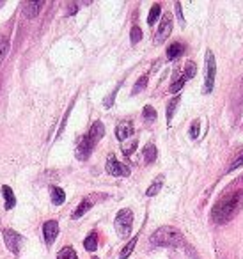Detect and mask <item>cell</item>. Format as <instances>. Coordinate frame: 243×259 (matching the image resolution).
I'll return each mask as SVG.
<instances>
[{"label": "cell", "mask_w": 243, "mask_h": 259, "mask_svg": "<svg viewBox=\"0 0 243 259\" xmlns=\"http://www.w3.org/2000/svg\"><path fill=\"white\" fill-rule=\"evenodd\" d=\"M2 236H4L5 247H7L13 254H20V249H21V236L13 229H4L2 231Z\"/></svg>", "instance_id": "ba28073f"}, {"label": "cell", "mask_w": 243, "mask_h": 259, "mask_svg": "<svg viewBox=\"0 0 243 259\" xmlns=\"http://www.w3.org/2000/svg\"><path fill=\"white\" fill-rule=\"evenodd\" d=\"M44 5V2H25L23 4V15L27 18H36L39 15V9Z\"/></svg>", "instance_id": "7c38bea8"}, {"label": "cell", "mask_w": 243, "mask_h": 259, "mask_svg": "<svg viewBox=\"0 0 243 259\" xmlns=\"http://www.w3.org/2000/svg\"><path fill=\"white\" fill-rule=\"evenodd\" d=\"M199 128H201L199 121H194V122H192V128H190V137H192V139H197V137H199V132H201Z\"/></svg>", "instance_id": "4dcf8cb0"}, {"label": "cell", "mask_w": 243, "mask_h": 259, "mask_svg": "<svg viewBox=\"0 0 243 259\" xmlns=\"http://www.w3.org/2000/svg\"><path fill=\"white\" fill-rule=\"evenodd\" d=\"M50 197H52V202L55 206H61L66 200V194H64L62 188H59V186H52L50 188Z\"/></svg>", "instance_id": "5bb4252c"}, {"label": "cell", "mask_w": 243, "mask_h": 259, "mask_svg": "<svg viewBox=\"0 0 243 259\" xmlns=\"http://www.w3.org/2000/svg\"><path fill=\"white\" fill-rule=\"evenodd\" d=\"M142 40V30H141V27H131V32H130V41L133 44H137L139 41Z\"/></svg>", "instance_id": "83f0119b"}, {"label": "cell", "mask_w": 243, "mask_h": 259, "mask_svg": "<svg viewBox=\"0 0 243 259\" xmlns=\"http://www.w3.org/2000/svg\"><path fill=\"white\" fill-rule=\"evenodd\" d=\"M0 7H4V2H0Z\"/></svg>", "instance_id": "8d00e7d4"}, {"label": "cell", "mask_w": 243, "mask_h": 259, "mask_svg": "<svg viewBox=\"0 0 243 259\" xmlns=\"http://www.w3.org/2000/svg\"><path fill=\"white\" fill-rule=\"evenodd\" d=\"M94 146H96V140H94L91 135H83L82 140L78 142L77 146V158L78 160H87L89 157H91V153H93Z\"/></svg>", "instance_id": "8992f818"}, {"label": "cell", "mask_w": 243, "mask_h": 259, "mask_svg": "<svg viewBox=\"0 0 243 259\" xmlns=\"http://www.w3.org/2000/svg\"><path fill=\"white\" fill-rule=\"evenodd\" d=\"M57 235H59V224H57V222H55V220H48V222H44V225H43L44 243L50 247V245L55 241Z\"/></svg>", "instance_id": "9c48e42d"}, {"label": "cell", "mask_w": 243, "mask_h": 259, "mask_svg": "<svg viewBox=\"0 0 243 259\" xmlns=\"http://www.w3.org/2000/svg\"><path fill=\"white\" fill-rule=\"evenodd\" d=\"M240 89H242V100H243V80H242V83H240Z\"/></svg>", "instance_id": "d590c367"}, {"label": "cell", "mask_w": 243, "mask_h": 259, "mask_svg": "<svg viewBox=\"0 0 243 259\" xmlns=\"http://www.w3.org/2000/svg\"><path fill=\"white\" fill-rule=\"evenodd\" d=\"M146 85H147V75H142L141 79L137 80L135 87H133L131 94H139V93H141V91H144V89H146Z\"/></svg>", "instance_id": "4316f807"}, {"label": "cell", "mask_w": 243, "mask_h": 259, "mask_svg": "<svg viewBox=\"0 0 243 259\" xmlns=\"http://www.w3.org/2000/svg\"><path fill=\"white\" fill-rule=\"evenodd\" d=\"M7 54H9V36L0 34V62H4Z\"/></svg>", "instance_id": "ac0fdd59"}, {"label": "cell", "mask_w": 243, "mask_h": 259, "mask_svg": "<svg viewBox=\"0 0 243 259\" xmlns=\"http://www.w3.org/2000/svg\"><path fill=\"white\" fill-rule=\"evenodd\" d=\"M243 206V190L229 192L220 197L211 208V220L215 224H227L238 215Z\"/></svg>", "instance_id": "6da1fadb"}, {"label": "cell", "mask_w": 243, "mask_h": 259, "mask_svg": "<svg viewBox=\"0 0 243 259\" xmlns=\"http://www.w3.org/2000/svg\"><path fill=\"white\" fill-rule=\"evenodd\" d=\"M176 13H178V18H180V23L185 25V18H183V11H181V4L176 2Z\"/></svg>", "instance_id": "d6a6232c"}, {"label": "cell", "mask_w": 243, "mask_h": 259, "mask_svg": "<svg viewBox=\"0 0 243 259\" xmlns=\"http://www.w3.org/2000/svg\"><path fill=\"white\" fill-rule=\"evenodd\" d=\"M114 225H116L117 235L121 236V238H126L131 233V225H133V213H131V210L119 211L116 220H114Z\"/></svg>", "instance_id": "3957f363"}, {"label": "cell", "mask_w": 243, "mask_h": 259, "mask_svg": "<svg viewBox=\"0 0 243 259\" xmlns=\"http://www.w3.org/2000/svg\"><path fill=\"white\" fill-rule=\"evenodd\" d=\"M93 259H98V258H93Z\"/></svg>", "instance_id": "74e56055"}, {"label": "cell", "mask_w": 243, "mask_h": 259, "mask_svg": "<svg viewBox=\"0 0 243 259\" xmlns=\"http://www.w3.org/2000/svg\"><path fill=\"white\" fill-rule=\"evenodd\" d=\"M180 96H174V98L170 100L169 105H167V122L172 121V116H174L176 108H178V105H180Z\"/></svg>", "instance_id": "7402d4cb"}, {"label": "cell", "mask_w": 243, "mask_h": 259, "mask_svg": "<svg viewBox=\"0 0 243 259\" xmlns=\"http://www.w3.org/2000/svg\"><path fill=\"white\" fill-rule=\"evenodd\" d=\"M105 169H107V172L110 174V176H130V167L121 163L114 155L108 157L107 167H105Z\"/></svg>", "instance_id": "52a82bcc"}, {"label": "cell", "mask_w": 243, "mask_h": 259, "mask_svg": "<svg viewBox=\"0 0 243 259\" xmlns=\"http://www.w3.org/2000/svg\"><path fill=\"white\" fill-rule=\"evenodd\" d=\"M2 196L5 199V210H13L16 206V197H15V192L11 190V186L7 185L2 186Z\"/></svg>", "instance_id": "4fadbf2b"}, {"label": "cell", "mask_w": 243, "mask_h": 259, "mask_svg": "<svg viewBox=\"0 0 243 259\" xmlns=\"http://www.w3.org/2000/svg\"><path fill=\"white\" fill-rule=\"evenodd\" d=\"M94 197L91 196V197H85V199L82 200V202H80V206H78L77 210H75V213L71 217H73V219H80V217H83L85 215V213H87L89 210H91V208H93L94 206Z\"/></svg>", "instance_id": "8fae6325"}, {"label": "cell", "mask_w": 243, "mask_h": 259, "mask_svg": "<svg viewBox=\"0 0 243 259\" xmlns=\"http://www.w3.org/2000/svg\"><path fill=\"white\" fill-rule=\"evenodd\" d=\"M131 133H133V124H131V121H122L117 124L116 137L119 139V140H126Z\"/></svg>", "instance_id": "30bf717a"}, {"label": "cell", "mask_w": 243, "mask_h": 259, "mask_svg": "<svg viewBox=\"0 0 243 259\" xmlns=\"http://www.w3.org/2000/svg\"><path fill=\"white\" fill-rule=\"evenodd\" d=\"M156 155H158V151H156L155 144H147V146L144 147V151H142V157H144V161H146V163H153V161L156 160Z\"/></svg>", "instance_id": "e0dca14e"}, {"label": "cell", "mask_w": 243, "mask_h": 259, "mask_svg": "<svg viewBox=\"0 0 243 259\" xmlns=\"http://www.w3.org/2000/svg\"><path fill=\"white\" fill-rule=\"evenodd\" d=\"M162 185H163V176H158L155 181H153V185H151L149 188L146 190V196H147V197L156 196V194H158V192L162 190Z\"/></svg>", "instance_id": "d6986e66"}, {"label": "cell", "mask_w": 243, "mask_h": 259, "mask_svg": "<svg viewBox=\"0 0 243 259\" xmlns=\"http://www.w3.org/2000/svg\"><path fill=\"white\" fill-rule=\"evenodd\" d=\"M215 73H217V62H215V55L208 50L206 54V77H204V91L206 94L213 91L215 85Z\"/></svg>", "instance_id": "277c9868"}, {"label": "cell", "mask_w": 243, "mask_h": 259, "mask_svg": "<svg viewBox=\"0 0 243 259\" xmlns=\"http://www.w3.org/2000/svg\"><path fill=\"white\" fill-rule=\"evenodd\" d=\"M186 252H188V258H190V259H201L199 256H197V252H195V250L192 249L190 245H186Z\"/></svg>", "instance_id": "836d02e7"}, {"label": "cell", "mask_w": 243, "mask_h": 259, "mask_svg": "<svg viewBox=\"0 0 243 259\" xmlns=\"http://www.w3.org/2000/svg\"><path fill=\"white\" fill-rule=\"evenodd\" d=\"M149 241L155 247H183L185 245V238L181 235V231L172 225H163L160 229H156L151 235Z\"/></svg>", "instance_id": "7a4b0ae2"}, {"label": "cell", "mask_w": 243, "mask_h": 259, "mask_svg": "<svg viewBox=\"0 0 243 259\" xmlns=\"http://www.w3.org/2000/svg\"><path fill=\"white\" fill-rule=\"evenodd\" d=\"M83 247H85V250H89V252H94V250L98 249V235L96 233H91L87 238L83 239Z\"/></svg>", "instance_id": "ffe728a7"}, {"label": "cell", "mask_w": 243, "mask_h": 259, "mask_svg": "<svg viewBox=\"0 0 243 259\" xmlns=\"http://www.w3.org/2000/svg\"><path fill=\"white\" fill-rule=\"evenodd\" d=\"M137 241H139V236H133V238L128 241V245L124 247V249L121 250V256L119 258L121 259H128L131 256V252H133V249H135V245H137Z\"/></svg>", "instance_id": "44dd1931"}, {"label": "cell", "mask_w": 243, "mask_h": 259, "mask_svg": "<svg viewBox=\"0 0 243 259\" xmlns=\"http://www.w3.org/2000/svg\"><path fill=\"white\" fill-rule=\"evenodd\" d=\"M89 135H91V137H93L96 142L100 140V139L105 135V126H103V122L101 121L94 122L93 126H91V130H89Z\"/></svg>", "instance_id": "2e32d148"}, {"label": "cell", "mask_w": 243, "mask_h": 259, "mask_svg": "<svg viewBox=\"0 0 243 259\" xmlns=\"http://www.w3.org/2000/svg\"><path fill=\"white\" fill-rule=\"evenodd\" d=\"M170 32H172V15L167 13V15H163V18H162V21H160V27H158V30H156L155 43L156 44L163 43V41L170 36Z\"/></svg>", "instance_id": "5b68a950"}, {"label": "cell", "mask_w": 243, "mask_h": 259, "mask_svg": "<svg viewBox=\"0 0 243 259\" xmlns=\"http://www.w3.org/2000/svg\"><path fill=\"white\" fill-rule=\"evenodd\" d=\"M183 52H185V46H183V44H181V43H172L169 48H167V59H169V60L178 59V57H180Z\"/></svg>", "instance_id": "9a60e30c"}, {"label": "cell", "mask_w": 243, "mask_h": 259, "mask_svg": "<svg viewBox=\"0 0 243 259\" xmlns=\"http://www.w3.org/2000/svg\"><path fill=\"white\" fill-rule=\"evenodd\" d=\"M144 119H146V121H155L156 119V110L151 107V105H146V107H144Z\"/></svg>", "instance_id": "f1b7e54d"}, {"label": "cell", "mask_w": 243, "mask_h": 259, "mask_svg": "<svg viewBox=\"0 0 243 259\" xmlns=\"http://www.w3.org/2000/svg\"><path fill=\"white\" fill-rule=\"evenodd\" d=\"M135 149H137V142H135V140H133V142H130L128 146H126V144L122 146V153H124L126 157H128V155H131V153L135 151Z\"/></svg>", "instance_id": "1f68e13d"}, {"label": "cell", "mask_w": 243, "mask_h": 259, "mask_svg": "<svg viewBox=\"0 0 243 259\" xmlns=\"http://www.w3.org/2000/svg\"><path fill=\"white\" fill-rule=\"evenodd\" d=\"M185 73H183V77H185V80L188 79H194L195 73H197V66H195V62H192V60H188V62L185 64V69H183Z\"/></svg>", "instance_id": "cb8c5ba5"}, {"label": "cell", "mask_w": 243, "mask_h": 259, "mask_svg": "<svg viewBox=\"0 0 243 259\" xmlns=\"http://www.w3.org/2000/svg\"><path fill=\"white\" fill-rule=\"evenodd\" d=\"M117 91H119V87L116 89V91H114L112 94H110V96H108L107 98V101H105V107H112V103H114V98H116V93Z\"/></svg>", "instance_id": "e575fe53"}, {"label": "cell", "mask_w": 243, "mask_h": 259, "mask_svg": "<svg viewBox=\"0 0 243 259\" xmlns=\"http://www.w3.org/2000/svg\"><path fill=\"white\" fill-rule=\"evenodd\" d=\"M243 165V149H240L238 153H236V157L233 158V161H231V165H229V171L227 172H233L236 171L238 167Z\"/></svg>", "instance_id": "484cf974"}, {"label": "cell", "mask_w": 243, "mask_h": 259, "mask_svg": "<svg viewBox=\"0 0 243 259\" xmlns=\"http://www.w3.org/2000/svg\"><path fill=\"white\" fill-rule=\"evenodd\" d=\"M185 82H186V80H185V77H181V79H178L174 83H172V85H170V89H169V91H170V93H178V91H181V89H183V85H185Z\"/></svg>", "instance_id": "f546056e"}, {"label": "cell", "mask_w": 243, "mask_h": 259, "mask_svg": "<svg viewBox=\"0 0 243 259\" xmlns=\"http://www.w3.org/2000/svg\"><path fill=\"white\" fill-rule=\"evenodd\" d=\"M160 13H162V5L153 4V7H151V11H149V16H147V23L155 25V21L160 18Z\"/></svg>", "instance_id": "603a6c76"}, {"label": "cell", "mask_w": 243, "mask_h": 259, "mask_svg": "<svg viewBox=\"0 0 243 259\" xmlns=\"http://www.w3.org/2000/svg\"><path fill=\"white\" fill-rule=\"evenodd\" d=\"M57 259H78V258H77V252H75L73 247H64V249L57 254Z\"/></svg>", "instance_id": "d4e9b609"}]
</instances>
